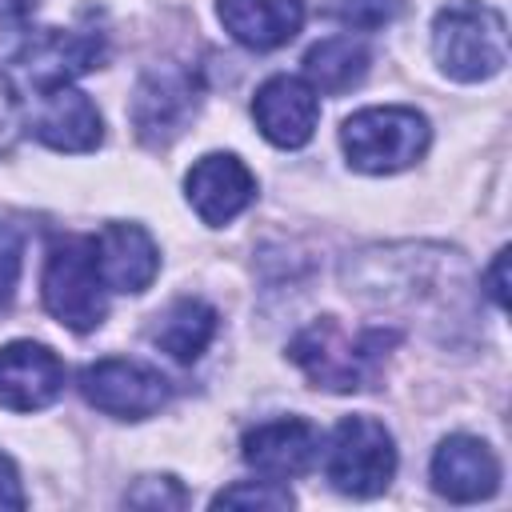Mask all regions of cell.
<instances>
[{"label": "cell", "instance_id": "8", "mask_svg": "<svg viewBox=\"0 0 512 512\" xmlns=\"http://www.w3.org/2000/svg\"><path fill=\"white\" fill-rule=\"evenodd\" d=\"M200 108L196 76L176 64H156L140 76L132 96V124L144 144H172Z\"/></svg>", "mask_w": 512, "mask_h": 512}, {"label": "cell", "instance_id": "23", "mask_svg": "<svg viewBox=\"0 0 512 512\" xmlns=\"http://www.w3.org/2000/svg\"><path fill=\"white\" fill-rule=\"evenodd\" d=\"M20 128H24V104H20L16 88H12V80L0 76V156L16 144Z\"/></svg>", "mask_w": 512, "mask_h": 512}, {"label": "cell", "instance_id": "1", "mask_svg": "<svg viewBox=\"0 0 512 512\" xmlns=\"http://www.w3.org/2000/svg\"><path fill=\"white\" fill-rule=\"evenodd\" d=\"M396 340H400V332H392V328L348 332L336 316H320L292 336L288 360L308 376L312 388L360 392L380 376V364Z\"/></svg>", "mask_w": 512, "mask_h": 512}, {"label": "cell", "instance_id": "24", "mask_svg": "<svg viewBox=\"0 0 512 512\" xmlns=\"http://www.w3.org/2000/svg\"><path fill=\"white\" fill-rule=\"evenodd\" d=\"M28 496H24V484H20V472L12 464V456L0 452V508H24Z\"/></svg>", "mask_w": 512, "mask_h": 512}, {"label": "cell", "instance_id": "18", "mask_svg": "<svg viewBox=\"0 0 512 512\" xmlns=\"http://www.w3.org/2000/svg\"><path fill=\"white\" fill-rule=\"evenodd\" d=\"M372 64V52L360 36H328L320 44H312L304 52V76L316 92H328V96H340L348 88H356L364 80Z\"/></svg>", "mask_w": 512, "mask_h": 512}, {"label": "cell", "instance_id": "14", "mask_svg": "<svg viewBox=\"0 0 512 512\" xmlns=\"http://www.w3.org/2000/svg\"><path fill=\"white\" fill-rule=\"evenodd\" d=\"M432 488L456 504H476L488 500L500 488V460L496 452L468 432L444 436L432 452Z\"/></svg>", "mask_w": 512, "mask_h": 512}, {"label": "cell", "instance_id": "12", "mask_svg": "<svg viewBox=\"0 0 512 512\" xmlns=\"http://www.w3.org/2000/svg\"><path fill=\"white\" fill-rule=\"evenodd\" d=\"M64 360L36 340H12L0 348V408L40 412L64 392Z\"/></svg>", "mask_w": 512, "mask_h": 512}, {"label": "cell", "instance_id": "19", "mask_svg": "<svg viewBox=\"0 0 512 512\" xmlns=\"http://www.w3.org/2000/svg\"><path fill=\"white\" fill-rule=\"evenodd\" d=\"M212 508H292V492L280 480H240L220 488Z\"/></svg>", "mask_w": 512, "mask_h": 512}, {"label": "cell", "instance_id": "9", "mask_svg": "<svg viewBox=\"0 0 512 512\" xmlns=\"http://www.w3.org/2000/svg\"><path fill=\"white\" fill-rule=\"evenodd\" d=\"M28 128L40 144H48L56 152H92L104 136V120H100L96 104L72 80L32 88Z\"/></svg>", "mask_w": 512, "mask_h": 512}, {"label": "cell", "instance_id": "11", "mask_svg": "<svg viewBox=\"0 0 512 512\" xmlns=\"http://www.w3.org/2000/svg\"><path fill=\"white\" fill-rule=\"evenodd\" d=\"M184 192L192 212L204 224L220 228V224H232L256 200V176L236 152H208L188 168Z\"/></svg>", "mask_w": 512, "mask_h": 512}, {"label": "cell", "instance_id": "15", "mask_svg": "<svg viewBox=\"0 0 512 512\" xmlns=\"http://www.w3.org/2000/svg\"><path fill=\"white\" fill-rule=\"evenodd\" d=\"M92 256L108 292H144L160 272V248L140 224L112 220L92 236Z\"/></svg>", "mask_w": 512, "mask_h": 512}, {"label": "cell", "instance_id": "7", "mask_svg": "<svg viewBox=\"0 0 512 512\" xmlns=\"http://www.w3.org/2000/svg\"><path fill=\"white\" fill-rule=\"evenodd\" d=\"M4 56L28 76L32 88H44V84H60V80L100 68L104 40H100V32H60V28L28 32L24 28Z\"/></svg>", "mask_w": 512, "mask_h": 512}, {"label": "cell", "instance_id": "25", "mask_svg": "<svg viewBox=\"0 0 512 512\" xmlns=\"http://www.w3.org/2000/svg\"><path fill=\"white\" fill-rule=\"evenodd\" d=\"M504 268H508V248H500L492 268H488V296L496 300V308H508V276H504Z\"/></svg>", "mask_w": 512, "mask_h": 512}, {"label": "cell", "instance_id": "13", "mask_svg": "<svg viewBox=\"0 0 512 512\" xmlns=\"http://www.w3.org/2000/svg\"><path fill=\"white\" fill-rule=\"evenodd\" d=\"M240 456L260 476L288 480V476H300V472H308L316 464L320 432L304 416H276V420H264V424L244 432Z\"/></svg>", "mask_w": 512, "mask_h": 512}, {"label": "cell", "instance_id": "6", "mask_svg": "<svg viewBox=\"0 0 512 512\" xmlns=\"http://www.w3.org/2000/svg\"><path fill=\"white\" fill-rule=\"evenodd\" d=\"M80 392L92 408L116 420H148L168 404V380L160 368L128 356H104L80 372Z\"/></svg>", "mask_w": 512, "mask_h": 512}, {"label": "cell", "instance_id": "3", "mask_svg": "<svg viewBox=\"0 0 512 512\" xmlns=\"http://www.w3.org/2000/svg\"><path fill=\"white\" fill-rule=\"evenodd\" d=\"M432 128L416 108L404 104H380L360 108L340 128V148L356 172L388 176L400 168H412L428 152Z\"/></svg>", "mask_w": 512, "mask_h": 512}, {"label": "cell", "instance_id": "20", "mask_svg": "<svg viewBox=\"0 0 512 512\" xmlns=\"http://www.w3.org/2000/svg\"><path fill=\"white\" fill-rule=\"evenodd\" d=\"M124 504L128 508H148V512H168V508H184L188 504V488L176 480V476H168V472H152V476H140L128 492H124Z\"/></svg>", "mask_w": 512, "mask_h": 512}, {"label": "cell", "instance_id": "17", "mask_svg": "<svg viewBox=\"0 0 512 512\" xmlns=\"http://www.w3.org/2000/svg\"><path fill=\"white\" fill-rule=\"evenodd\" d=\"M216 328H220V312L200 300V296H180L172 300L156 324H152V344H160V352H168L172 360L180 364H192L208 352V344L216 340Z\"/></svg>", "mask_w": 512, "mask_h": 512}, {"label": "cell", "instance_id": "16", "mask_svg": "<svg viewBox=\"0 0 512 512\" xmlns=\"http://www.w3.org/2000/svg\"><path fill=\"white\" fill-rule=\"evenodd\" d=\"M216 16L236 44L268 52L304 28L308 0H216Z\"/></svg>", "mask_w": 512, "mask_h": 512}, {"label": "cell", "instance_id": "5", "mask_svg": "<svg viewBox=\"0 0 512 512\" xmlns=\"http://www.w3.org/2000/svg\"><path fill=\"white\" fill-rule=\"evenodd\" d=\"M324 476L344 496H380L396 476L392 432L372 416H344L324 444Z\"/></svg>", "mask_w": 512, "mask_h": 512}, {"label": "cell", "instance_id": "2", "mask_svg": "<svg viewBox=\"0 0 512 512\" xmlns=\"http://www.w3.org/2000/svg\"><path fill=\"white\" fill-rule=\"evenodd\" d=\"M432 56L460 84L492 80L508 64V24L492 4L456 0L432 20Z\"/></svg>", "mask_w": 512, "mask_h": 512}, {"label": "cell", "instance_id": "10", "mask_svg": "<svg viewBox=\"0 0 512 512\" xmlns=\"http://www.w3.org/2000/svg\"><path fill=\"white\" fill-rule=\"evenodd\" d=\"M252 120L276 148H304L320 120V96L300 76H268L252 96Z\"/></svg>", "mask_w": 512, "mask_h": 512}, {"label": "cell", "instance_id": "4", "mask_svg": "<svg viewBox=\"0 0 512 512\" xmlns=\"http://www.w3.org/2000/svg\"><path fill=\"white\" fill-rule=\"evenodd\" d=\"M40 296H44V308L72 332H92L104 324L108 288L100 280L92 240L64 236L60 244H52L40 276Z\"/></svg>", "mask_w": 512, "mask_h": 512}, {"label": "cell", "instance_id": "22", "mask_svg": "<svg viewBox=\"0 0 512 512\" xmlns=\"http://www.w3.org/2000/svg\"><path fill=\"white\" fill-rule=\"evenodd\" d=\"M20 268H24V236L16 224L0 220V304L12 300L20 284Z\"/></svg>", "mask_w": 512, "mask_h": 512}, {"label": "cell", "instance_id": "21", "mask_svg": "<svg viewBox=\"0 0 512 512\" xmlns=\"http://www.w3.org/2000/svg\"><path fill=\"white\" fill-rule=\"evenodd\" d=\"M396 12H400V0H332L328 4V16L352 32H376L392 24Z\"/></svg>", "mask_w": 512, "mask_h": 512}]
</instances>
